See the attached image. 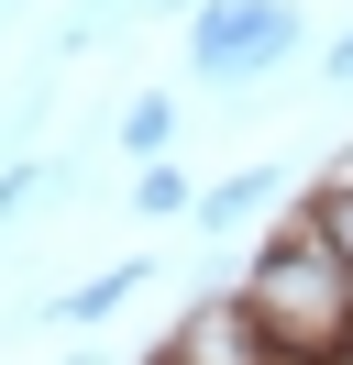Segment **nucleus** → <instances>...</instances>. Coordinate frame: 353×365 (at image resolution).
<instances>
[{
	"label": "nucleus",
	"mask_w": 353,
	"mask_h": 365,
	"mask_svg": "<svg viewBox=\"0 0 353 365\" xmlns=\"http://www.w3.org/2000/svg\"><path fill=\"white\" fill-rule=\"evenodd\" d=\"M265 200H276V166H243V178H221L210 200H199V232H232V222H254Z\"/></svg>",
	"instance_id": "1"
},
{
	"label": "nucleus",
	"mask_w": 353,
	"mask_h": 365,
	"mask_svg": "<svg viewBox=\"0 0 353 365\" xmlns=\"http://www.w3.org/2000/svg\"><path fill=\"white\" fill-rule=\"evenodd\" d=\"M132 288H144V266H110L100 288H78V299H56V321H110V310H122Z\"/></svg>",
	"instance_id": "2"
},
{
	"label": "nucleus",
	"mask_w": 353,
	"mask_h": 365,
	"mask_svg": "<svg viewBox=\"0 0 353 365\" xmlns=\"http://www.w3.org/2000/svg\"><path fill=\"white\" fill-rule=\"evenodd\" d=\"M122 144H132V155H154V144H166V100H132V111H122Z\"/></svg>",
	"instance_id": "3"
},
{
	"label": "nucleus",
	"mask_w": 353,
	"mask_h": 365,
	"mask_svg": "<svg viewBox=\"0 0 353 365\" xmlns=\"http://www.w3.org/2000/svg\"><path fill=\"white\" fill-rule=\"evenodd\" d=\"M331 78H353V34H342V45H331Z\"/></svg>",
	"instance_id": "4"
}]
</instances>
